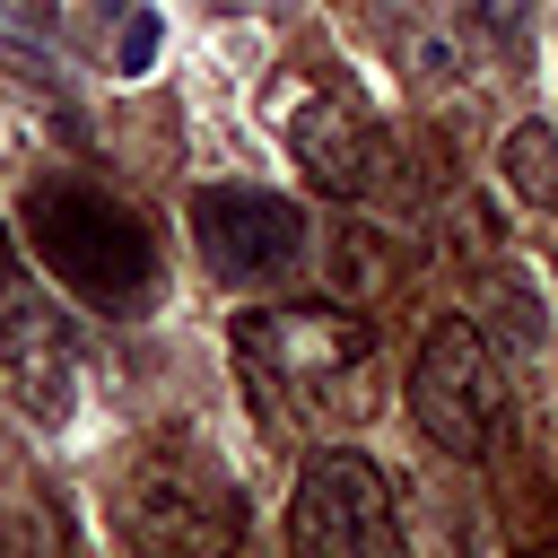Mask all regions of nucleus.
I'll return each mask as SVG.
<instances>
[{
	"label": "nucleus",
	"instance_id": "12",
	"mask_svg": "<svg viewBox=\"0 0 558 558\" xmlns=\"http://www.w3.org/2000/svg\"><path fill=\"white\" fill-rule=\"evenodd\" d=\"M26 296V270H17V244H9V227H0V314Z\"/></svg>",
	"mask_w": 558,
	"mask_h": 558
},
{
	"label": "nucleus",
	"instance_id": "7",
	"mask_svg": "<svg viewBox=\"0 0 558 558\" xmlns=\"http://www.w3.org/2000/svg\"><path fill=\"white\" fill-rule=\"evenodd\" d=\"M0 357H9V384L35 418H61L70 392H78V366H70V323L26 288L9 314H0Z\"/></svg>",
	"mask_w": 558,
	"mask_h": 558
},
{
	"label": "nucleus",
	"instance_id": "11",
	"mask_svg": "<svg viewBox=\"0 0 558 558\" xmlns=\"http://www.w3.org/2000/svg\"><path fill=\"white\" fill-rule=\"evenodd\" d=\"M462 9H471V26H480L506 61H523V52H532V0H462Z\"/></svg>",
	"mask_w": 558,
	"mask_h": 558
},
{
	"label": "nucleus",
	"instance_id": "4",
	"mask_svg": "<svg viewBox=\"0 0 558 558\" xmlns=\"http://www.w3.org/2000/svg\"><path fill=\"white\" fill-rule=\"evenodd\" d=\"M288 541L305 558H392L401 549V514H392V488L366 453L331 445L305 462L296 480V514H288Z\"/></svg>",
	"mask_w": 558,
	"mask_h": 558
},
{
	"label": "nucleus",
	"instance_id": "9",
	"mask_svg": "<svg viewBox=\"0 0 558 558\" xmlns=\"http://www.w3.org/2000/svg\"><path fill=\"white\" fill-rule=\"evenodd\" d=\"M506 183L541 218H558V122H514L506 131Z\"/></svg>",
	"mask_w": 558,
	"mask_h": 558
},
{
	"label": "nucleus",
	"instance_id": "5",
	"mask_svg": "<svg viewBox=\"0 0 558 558\" xmlns=\"http://www.w3.org/2000/svg\"><path fill=\"white\" fill-rule=\"evenodd\" d=\"M192 244L235 288L288 279L296 253H305V209L279 201V192H253V183H209V192H192Z\"/></svg>",
	"mask_w": 558,
	"mask_h": 558
},
{
	"label": "nucleus",
	"instance_id": "6",
	"mask_svg": "<svg viewBox=\"0 0 558 558\" xmlns=\"http://www.w3.org/2000/svg\"><path fill=\"white\" fill-rule=\"evenodd\" d=\"M122 523H131L140 541H157V549H209V541H235L244 514H235V488H227L218 462L166 445V453H148V462L131 471Z\"/></svg>",
	"mask_w": 558,
	"mask_h": 558
},
{
	"label": "nucleus",
	"instance_id": "10",
	"mask_svg": "<svg viewBox=\"0 0 558 558\" xmlns=\"http://www.w3.org/2000/svg\"><path fill=\"white\" fill-rule=\"evenodd\" d=\"M96 9H105V26H113V35H105V70H148V61H157V17H148L140 0H96Z\"/></svg>",
	"mask_w": 558,
	"mask_h": 558
},
{
	"label": "nucleus",
	"instance_id": "2",
	"mask_svg": "<svg viewBox=\"0 0 558 558\" xmlns=\"http://www.w3.org/2000/svg\"><path fill=\"white\" fill-rule=\"evenodd\" d=\"M26 235H35V253L52 262V279H61L78 305H96V314H140V305H157V244H148V227H140L113 192L52 174V183L26 192Z\"/></svg>",
	"mask_w": 558,
	"mask_h": 558
},
{
	"label": "nucleus",
	"instance_id": "8",
	"mask_svg": "<svg viewBox=\"0 0 558 558\" xmlns=\"http://www.w3.org/2000/svg\"><path fill=\"white\" fill-rule=\"evenodd\" d=\"M296 157L323 192H366V122L349 105H305L296 113Z\"/></svg>",
	"mask_w": 558,
	"mask_h": 558
},
{
	"label": "nucleus",
	"instance_id": "3",
	"mask_svg": "<svg viewBox=\"0 0 558 558\" xmlns=\"http://www.w3.org/2000/svg\"><path fill=\"white\" fill-rule=\"evenodd\" d=\"M410 418L436 453L453 462H480L506 427V384H497V357L471 323H436L418 340V366H410Z\"/></svg>",
	"mask_w": 558,
	"mask_h": 558
},
{
	"label": "nucleus",
	"instance_id": "1",
	"mask_svg": "<svg viewBox=\"0 0 558 558\" xmlns=\"http://www.w3.org/2000/svg\"><path fill=\"white\" fill-rule=\"evenodd\" d=\"M244 375L270 410L323 427V418H357L366 410V366H375V331L349 305H262L235 323Z\"/></svg>",
	"mask_w": 558,
	"mask_h": 558
}]
</instances>
